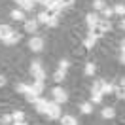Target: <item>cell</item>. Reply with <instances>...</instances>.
Returning <instances> with one entry per match:
<instances>
[{"label":"cell","mask_w":125,"mask_h":125,"mask_svg":"<svg viewBox=\"0 0 125 125\" xmlns=\"http://www.w3.org/2000/svg\"><path fill=\"white\" fill-rule=\"evenodd\" d=\"M11 125H29V123H23V121H15V123H11Z\"/></svg>","instance_id":"36"},{"label":"cell","mask_w":125,"mask_h":125,"mask_svg":"<svg viewBox=\"0 0 125 125\" xmlns=\"http://www.w3.org/2000/svg\"><path fill=\"white\" fill-rule=\"evenodd\" d=\"M95 70H97V68H95V62H87V64H85V70H83V72H85V76H93Z\"/></svg>","instance_id":"19"},{"label":"cell","mask_w":125,"mask_h":125,"mask_svg":"<svg viewBox=\"0 0 125 125\" xmlns=\"http://www.w3.org/2000/svg\"><path fill=\"white\" fill-rule=\"evenodd\" d=\"M10 17H11L13 21H23V19H25V15H23V11H21V10H13V11L10 13Z\"/></svg>","instance_id":"15"},{"label":"cell","mask_w":125,"mask_h":125,"mask_svg":"<svg viewBox=\"0 0 125 125\" xmlns=\"http://www.w3.org/2000/svg\"><path fill=\"white\" fill-rule=\"evenodd\" d=\"M19 40H21V34L13 32V34H11L8 40H4V44H6V46H15V44H19Z\"/></svg>","instance_id":"7"},{"label":"cell","mask_w":125,"mask_h":125,"mask_svg":"<svg viewBox=\"0 0 125 125\" xmlns=\"http://www.w3.org/2000/svg\"><path fill=\"white\" fill-rule=\"evenodd\" d=\"M32 91H34L36 95H40L42 91H44V82H38V80H36V82L32 83Z\"/></svg>","instance_id":"16"},{"label":"cell","mask_w":125,"mask_h":125,"mask_svg":"<svg viewBox=\"0 0 125 125\" xmlns=\"http://www.w3.org/2000/svg\"><path fill=\"white\" fill-rule=\"evenodd\" d=\"M64 78H66V72H64V70H61V68H59V70H57V72L53 74V80H55V82H62Z\"/></svg>","instance_id":"21"},{"label":"cell","mask_w":125,"mask_h":125,"mask_svg":"<svg viewBox=\"0 0 125 125\" xmlns=\"http://www.w3.org/2000/svg\"><path fill=\"white\" fill-rule=\"evenodd\" d=\"M95 44H97V36H93V34H89V36L83 40V47H87V49H91Z\"/></svg>","instance_id":"12"},{"label":"cell","mask_w":125,"mask_h":125,"mask_svg":"<svg viewBox=\"0 0 125 125\" xmlns=\"http://www.w3.org/2000/svg\"><path fill=\"white\" fill-rule=\"evenodd\" d=\"M47 104L49 102L44 99V97H38L36 101H34V106H36V112H40V114H46L47 112Z\"/></svg>","instance_id":"5"},{"label":"cell","mask_w":125,"mask_h":125,"mask_svg":"<svg viewBox=\"0 0 125 125\" xmlns=\"http://www.w3.org/2000/svg\"><path fill=\"white\" fill-rule=\"evenodd\" d=\"M61 125H78V121H76V117H72V116H62Z\"/></svg>","instance_id":"14"},{"label":"cell","mask_w":125,"mask_h":125,"mask_svg":"<svg viewBox=\"0 0 125 125\" xmlns=\"http://www.w3.org/2000/svg\"><path fill=\"white\" fill-rule=\"evenodd\" d=\"M91 101H93L95 104H99V102L102 101V93H97V91H91Z\"/></svg>","instance_id":"25"},{"label":"cell","mask_w":125,"mask_h":125,"mask_svg":"<svg viewBox=\"0 0 125 125\" xmlns=\"http://www.w3.org/2000/svg\"><path fill=\"white\" fill-rule=\"evenodd\" d=\"M11 117H13V121H23L25 114H23V112H19V110H15V112L11 114Z\"/></svg>","instance_id":"26"},{"label":"cell","mask_w":125,"mask_h":125,"mask_svg":"<svg viewBox=\"0 0 125 125\" xmlns=\"http://www.w3.org/2000/svg\"><path fill=\"white\" fill-rule=\"evenodd\" d=\"M114 11H116L117 15H125V6L123 4H117L116 8H114Z\"/></svg>","instance_id":"28"},{"label":"cell","mask_w":125,"mask_h":125,"mask_svg":"<svg viewBox=\"0 0 125 125\" xmlns=\"http://www.w3.org/2000/svg\"><path fill=\"white\" fill-rule=\"evenodd\" d=\"M59 68H61V70H66V68H68V61H64V59H62V61L59 62Z\"/></svg>","instance_id":"31"},{"label":"cell","mask_w":125,"mask_h":125,"mask_svg":"<svg viewBox=\"0 0 125 125\" xmlns=\"http://www.w3.org/2000/svg\"><path fill=\"white\" fill-rule=\"evenodd\" d=\"M19 6H21L25 11H31V10L34 8V2H32V0H23V2H19Z\"/></svg>","instance_id":"17"},{"label":"cell","mask_w":125,"mask_h":125,"mask_svg":"<svg viewBox=\"0 0 125 125\" xmlns=\"http://www.w3.org/2000/svg\"><path fill=\"white\" fill-rule=\"evenodd\" d=\"M114 116H116L114 108H104V110H102V117H104V119H112Z\"/></svg>","instance_id":"18"},{"label":"cell","mask_w":125,"mask_h":125,"mask_svg":"<svg viewBox=\"0 0 125 125\" xmlns=\"http://www.w3.org/2000/svg\"><path fill=\"white\" fill-rule=\"evenodd\" d=\"M15 2H17V4H19V2H23V0H15Z\"/></svg>","instance_id":"38"},{"label":"cell","mask_w":125,"mask_h":125,"mask_svg":"<svg viewBox=\"0 0 125 125\" xmlns=\"http://www.w3.org/2000/svg\"><path fill=\"white\" fill-rule=\"evenodd\" d=\"M97 27H99V29L102 31V34H104V32H108V31H112V23H110L108 19H104V21H99V25H97Z\"/></svg>","instance_id":"11"},{"label":"cell","mask_w":125,"mask_h":125,"mask_svg":"<svg viewBox=\"0 0 125 125\" xmlns=\"http://www.w3.org/2000/svg\"><path fill=\"white\" fill-rule=\"evenodd\" d=\"M49 17H51V15H49V13H47V11H42V13H40V15H38V19H36V21H38V23H49Z\"/></svg>","instance_id":"20"},{"label":"cell","mask_w":125,"mask_h":125,"mask_svg":"<svg viewBox=\"0 0 125 125\" xmlns=\"http://www.w3.org/2000/svg\"><path fill=\"white\" fill-rule=\"evenodd\" d=\"M114 91H116V89H114V85L106 82V83H104V87H102V95H110V93H114Z\"/></svg>","instance_id":"24"},{"label":"cell","mask_w":125,"mask_h":125,"mask_svg":"<svg viewBox=\"0 0 125 125\" xmlns=\"http://www.w3.org/2000/svg\"><path fill=\"white\" fill-rule=\"evenodd\" d=\"M6 85V78H4V76H0V87H4Z\"/></svg>","instance_id":"35"},{"label":"cell","mask_w":125,"mask_h":125,"mask_svg":"<svg viewBox=\"0 0 125 125\" xmlns=\"http://www.w3.org/2000/svg\"><path fill=\"white\" fill-rule=\"evenodd\" d=\"M31 74H32V78H36L38 82H44V80H46V70L42 68L40 61H32V64H31Z\"/></svg>","instance_id":"1"},{"label":"cell","mask_w":125,"mask_h":125,"mask_svg":"<svg viewBox=\"0 0 125 125\" xmlns=\"http://www.w3.org/2000/svg\"><path fill=\"white\" fill-rule=\"evenodd\" d=\"M32 2H42V0H32Z\"/></svg>","instance_id":"39"},{"label":"cell","mask_w":125,"mask_h":125,"mask_svg":"<svg viewBox=\"0 0 125 125\" xmlns=\"http://www.w3.org/2000/svg\"><path fill=\"white\" fill-rule=\"evenodd\" d=\"M46 114H47V117H51V119H59V117H61V108H59V104H57V102H49Z\"/></svg>","instance_id":"2"},{"label":"cell","mask_w":125,"mask_h":125,"mask_svg":"<svg viewBox=\"0 0 125 125\" xmlns=\"http://www.w3.org/2000/svg\"><path fill=\"white\" fill-rule=\"evenodd\" d=\"M11 34H13V31H11V27H10V25H0V38H2V42H4V40H8Z\"/></svg>","instance_id":"6"},{"label":"cell","mask_w":125,"mask_h":125,"mask_svg":"<svg viewBox=\"0 0 125 125\" xmlns=\"http://www.w3.org/2000/svg\"><path fill=\"white\" fill-rule=\"evenodd\" d=\"M59 2H61V6L64 8V6H70V4L74 2V0H59Z\"/></svg>","instance_id":"32"},{"label":"cell","mask_w":125,"mask_h":125,"mask_svg":"<svg viewBox=\"0 0 125 125\" xmlns=\"http://www.w3.org/2000/svg\"><path fill=\"white\" fill-rule=\"evenodd\" d=\"M36 27H38V21H34V19L25 21V32H34V31H36Z\"/></svg>","instance_id":"8"},{"label":"cell","mask_w":125,"mask_h":125,"mask_svg":"<svg viewBox=\"0 0 125 125\" xmlns=\"http://www.w3.org/2000/svg\"><path fill=\"white\" fill-rule=\"evenodd\" d=\"M114 93H116L117 99H125V80H121V82H119V87H117Z\"/></svg>","instance_id":"13"},{"label":"cell","mask_w":125,"mask_h":125,"mask_svg":"<svg viewBox=\"0 0 125 125\" xmlns=\"http://www.w3.org/2000/svg\"><path fill=\"white\" fill-rule=\"evenodd\" d=\"M57 17H59V15L53 13V15L49 17V23H47V25H49V27H57V25H59V19H57Z\"/></svg>","instance_id":"27"},{"label":"cell","mask_w":125,"mask_h":125,"mask_svg":"<svg viewBox=\"0 0 125 125\" xmlns=\"http://www.w3.org/2000/svg\"><path fill=\"white\" fill-rule=\"evenodd\" d=\"M80 110H82L83 114H91V112H93V106H91V102H83V104L80 106Z\"/></svg>","instance_id":"23"},{"label":"cell","mask_w":125,"mask_h":125,"mask_svg":"<svg viewBox=\"0 0 125 125\" xmlns=\"http://www.w3.org/2000/svg\"><path fill=\"white\" fill-rule=\"evenodd\" d=\"M121 62L125 64V46H121Z\"/></svg>","instance_id":"34"},{"label":"cell","mask_w":125,"mask_h":125,"mask_svg":"<svg viewBox=\"0 0 125 125\" xmlns=\"http://www.w3.org/2000/svg\"><path fill=\"white\" fill-rule=\"evenodd\" d=\"M102 13H104V17H110L112 13H114V10H112V8H106V6H104V10H102Z\"/></svg>","instance_id":"30"},{"label":"cell","mask_w":125,"mask_h":125,"mask_svg":"<svg viewBox=\"0 0 125 125\" xmlns=\"http://www.w3.org/2000/svg\"><path fill=\"white\" fill-rule=\"evenodd\" d=\"M51 93H53V99H55L57 104H62V102H66V99H68V97H66V91L61 89V87H55Z\"/></svg>","instance_id":"4"},{"label":"cell","mask_w":125,"mask_h":125,"mask_svg":"<svg viewBox=\"0 0 125 125\" xmlns=\"http://www.w3.org/2000/svg\"><path fill=\"white\" fill-rule=\"evenodd\" d=\"M15 89H17V93H31L32 91V85H29V83H17L15 85Z\"/></svg>","instance_id":"10"},{"label":"cell","mask_w":125,"mask_h":125,"mask_svg":"<svg viewBox=\"0 0 125 125\" xmlns=\"http://www.w3.org/2000/svg\"><path fill=\"white\" fill-rule=\"evenodd\" d=\"M93 8L95 10H104V0H95V2H93Z\"/></svg>","instance_id":"29"},{"label":"cell","mask_w":125,"mask_h":125,"mask_svg":"<svg viewBox=\"0 0 125 125\" xmlns=\"http://www.w3.org/2000/svg\"><path fill=\"white\" fill-rule=\"evenodd\" d=\"M29 47H31L34 53L42 51V47H44V38H40V36H32L31 42H29Z\"/></svg>","instance_id":"3"},{"label":"cell","mask_w":125,"mask_h":125,"mask_svg":"<svg viewBox=\"0 0 125 125\" xmlns=\"http://www.w3.org/2000/svg\"><path fill=\"white\" fill-rule=\"evenodd\" d=\"M2 121H4V123H11L13 117H11V116H4V117H2Z\"/></svg>","instance_id":"33"},{"label":"cell","mask_w":125,"mask_h":125,"mask_svg":"<svg viewBox=\"0 0 125 125\" xmlns=\"http://www.w3.org/2000/svg\"><path fill=\"white\" fill-rule=\"evenodd\" d=\"M104 83L106 82H102V80H97L93 83V91H97V93H102V87H104Z\"/></svg>","instance_id":"22"},{"label":"cell","mask_w":125,"mask_h":125,"mask_svg":"<svg viewBox=\"0 0 125 125\" xmlns=\"http://www.w3.org/2000/svg\"><path fill=\"white\" fill-rule=\"evenodd\" d=\"M85 21H87V25H89V29H95V27L99 25V17L95 15V13H89V15L85 17Z\"/></svg>","instance_id":"9"},{"label":"cell","mask_w":125,"mask_h":125,"mask_svg":"<svg viewBox=\"0 0 125 125\" xmlns=\"http://www.w3.org/2000/svg\"><path fill=\"white\" fill-rule=\"evenodd\" d=\"M121 29H123V31H125V19H123V21H121Z\"/></svg>","instance_id":"37"}]
</instances>
